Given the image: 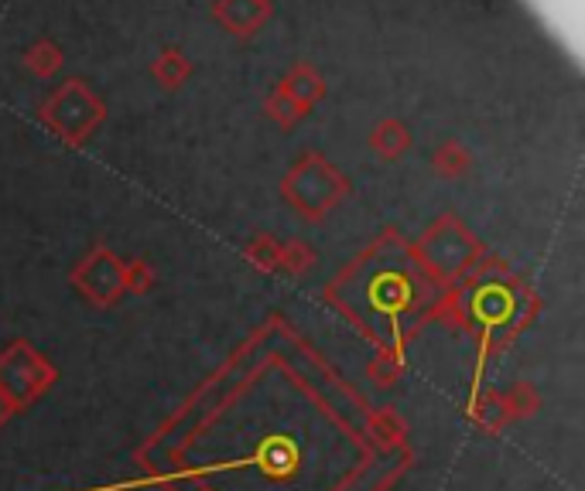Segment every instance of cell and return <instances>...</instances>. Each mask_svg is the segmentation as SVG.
I'll return each mask as SVG.
<instances>
[]
</instances>
